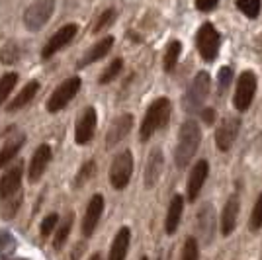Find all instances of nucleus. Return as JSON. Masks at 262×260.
I'll use <instances>...</instances> for the list:
<instances>
[{"mask_svg": "<svg viewBox=\"0 0 262 260\" xmlns=\"http://www.w3.org/2000/svg\"><path fill=\"white\" fill-rule=\"evenodd\" d=\"M202 143V131L194 119H188L184 125L180 127V135H178V143H176V151H174V163L178 168H186L194 153L198 151Z\"/></svg>", "mask_w": 262, "mask_h": 260, "instance_id": "f257e3e1", "label": "nucleus"}, {"mask_svg": "<svg viewBox=\"0 0 262 260\" xmlns=\"http://www.w3.org/2000/svg\"><path fill=\"white\" fill-rule=\"evenodd\" d=\"M170 118V100L168 98H159L149 106V110L145 112V118L141 121V131L139 137L141 141H149L153 137V133L159 127L166 125V121Z\"/></svg>", "mask_w": 262, "mask_h": 260, "instance_id": "f03ea898", "label": "nucleus"}, {"mask_svg": "<svg viewBox=\"0 0 262 260\" xmlns=\"http://www.w3.org/2000/svg\"><path fill=\"white\" fill-rule=\"evenodd\" d=\"M55 12V0H35L24 12V26L30 32H39L51 20Z\"/></svg>", "mask_w": 262, "mask_h": 260, "instance_id": "7ed1b4c3", "label": "nucleus"}, {"mask_svg": "<svg viewBox=\"0 0 262 260\" xmlns=\"http://www.w3.org/2000/svg\"><path fill=\"white\" fill-rule=\"evenodd\" d=\"M80 86H82V80H80L78 76H71V78H67L65 82H61V84L53 90L51 98L47 100V112H51V114L61 112L73 98L77 96Z\"/></svg>", "mask_w": 262, "mask_h": 260, "instance_id": "20e7f679", "label": "nucleus"}, {"mask_svg": "<svg viewBox=\"0 0 262 260\" xmlns=\"http://www.w3.org/2000/svg\"><path fill=\"white\" fill-rule=\"evenodd\" d=\"M133 174V157L131 151H121L114 157L110 166V184L116 190H123L129 184V178Z\"/></svg>", "mask_w": 262, "mask_h": 260, "instance_id": "39448f33", "label": "nucleus"}, {"mask_svg": "<svg viewBox=\"0 0 262 260\" xmlns=\"http://www.w3.org/2000/svg\"><path fill=\"white\" fill-rule=\"evenodd\" d=\"M209 94V75L206 71H200L196 78L192 80V84L188 86L184 96V110L186 112H198L202 108V104L206 102Z\"/></svg>", "mask_w": 262, "mask_h": 260, "instance_id": "423d86ee", "label": "nucleus"}, {"mask_svg": "<svg viewBox=\"0 0 262 260\" xmlns=\"http://www.w3.org/2000/svg\"><path fill=\"white\" fill-rule=\"evenodd\" d=\"M198 51L204 61H213L219 53V33L211 24H204L196 35Z\"/></svg>", "mask_w": 262, "mask_h": 260, "instance_id": "0eeeda50", "label": "nucleus"}, {"mask_svg": "<svg viewBox=\"0 0 262 260\" xmlns=\"http://www.w3.org/2000/svg\"><path fill=\"white\" fill-rule=\"evenodd\" d=\"M254 92H256V76L251 71H245L237 82V90H235V98H233L235 108L239 112H247L251 108Z\"/></svg>", "mask_w": 262, "mask_h": 260, "instance_id": "6e6552de", "label": "nucleus"}, {"mask_svg": "<svg viewBox=\"0 0 262 260\" xmlns=\"http://www.w3.org/2000/svg\"><path fill=\"white\" fill-rule=\"evenodd\" d=\"M78 32V26L77 24H67L63 26L61 30H57V32L51 35V39L47 41V45L43 47V51H41V57L43 59H49V57H53L57 51H61L63 47L71 44L73 39H75V35Z\"/></svg>", "mask_w": 262, "mask_h": 260, "instance_id": "1a4fd4ad", "label": "nucleus"}, {"mask_svg": "<svg viewBox=\"0 0 262 260\" xmlns=\"http://www.w3.org/2000/svg\"><path fill=\"white\" fill-rule=\"evenodd\" d=\"M241 129V119L235 116H229L221 121V125L215 131V143H217L219 151H229L233 143L237 139Z\"/></svg>", "mask_w": 262, "mask_h": 260, "instance_id": "9d476101", "label": "nucleus"}, {"mask_svg": "<svg viewBox=\"0 0 262 260\" xmlns=\"http://www.w3.org/2000/svg\"><path fill=\"white\" fill-rule=\"evenodd\" d=\"M22 174H24V164L18 163L16 166H10L0 178V200H8L10 196L20 192L22 186Z\"/></svg>", "mask_w": 262, "mask_h": 260, "instance_id": "9b49d317", "label": "nucleus"}, {"mask_svg": "<svg viewBox=\"0 0 262 260\" xmlns=\"http://www.w3.org/2000/svg\"><path fill=\"white\" fill-rule=\"evenodd\" d=\"M131 127H133V116L131 114H123V116L114 119L108 133H106V147L112 149L120 141H123L127 137V133L131 131Z\"/></svg>", "mask_w": 262, "mask_h": 260, "instance_id": "f8f14e48", "label": "nucleus"}, {"mask_svg": "<svg viewBox=\"0 0 262 260\" xmlns=\"http://www.w3.org/2000/svg\"><path fill=\"white\" fill-rule=\"evenodd\" d=\"M102 211H104V196L94 194L92 200L88 202L86 213H84V219H82V235L84 237H90L94 233L100 217H102Z\"/></svg>", "mask_w": 262, "mask_h": 260, "instance_id": "ddd939ff", "label": "nucleus"}, {"mask_svg": "<svg viewBox=\"0 0 262 260\" xmlns=\"http://www.w3.org/2000/svg\"><path fill=\"white\" fill-rule=\"evenodd\" d=\"M51 157H53V153H51V147H49V145H39V147L35 149L32 161H30V168H28V178H30V182H37V180L43 176L47 164L51 163Z\"/></svg>", "mask_w": 262, "mask_h": 260, "instance_id": "4468645a", "label": "nucleus"}, {"mask_svg": "<svg viewBox=\"0 0 262 260\" xmlns=\"http://www.w3.org/2000/svg\"><path fill=\"white\" fill-rule=\"evenodd\" d=\"M94 129H96V110L86 108L77 121V127H75V141H77L78 145H86V143L92 139Z\"/></svg>", "mask_w": 262, "mask_h": 260, "instance_id": "2eb2a0df", "label": "nucleus"}, {"mask_svg": "<svg viewBox=\"0 0 262 260\" xmlns=\"http://www.w3.org/2000/svg\"><path fill=\"white\" fill-rule=\"evenodd\" d=\"M208 172H209V164L206 161H198L194 164V168L190 172V178H188V200L194 202L198 196H200V190H202V186H204L206 178H208Z\"/></svg>", "mask_w": 262, "mask_h": 260, "instance_id": "dca6fc26", "label": "nucleus"}, {"mask_svg": "<svg viewBox=\"0 0 262 260\" xmlns=\"http://www.w3.org/2000/svg\"><path fill=\"white\" fill-rule=\"evenodd\" d=\"M112 47H114V37H112V35H108V37H104V39L96 41V44L88 49L86 53L82 55V59L78 61L77 69H84V67L100 61L102 57H106V55L110 53V49H112Z\"/></svg>", "mask_w": 262, "mask_h": 260, "instance_id": "f3484780", "label": "nucleus"}, {"mask_svg": "<svg viewBox=\"0 0 262 260\" xmlns=\"http://www.w3.org/2000/svg\"><path fill=\"white\" fill-rule=\"evenodd\" d=\"M163 166H164V159L163 153L159 149H153V153L149 155V161H147V166H145V188H153L157 186L161 174H163Z\"/></svg>", "mask_w": 262, "mask_h": 260, "instance_id": "a211bd4d", "label": "nucleus"}, {"mask_svg": "<svg viewBox=\"0 0 262 260\" xmlns=\"http://www.w3.org/2000/svg\"><path fill=\"white\" fill-rule=\"evenodd\" d=\"M237 215H239V200L237 196H231L221 211V233L225 237L233 233V229L237 225Z\"/></svg>", "mask_w": 262, "mask_h": 260, "instance_id": "6ab92c4d", "label": "nucleus"}, {"mask_svg": "<svg viewBox=\"0 0 262 260\" xmlns=\"http://www.w3.org/2000/svg\"><path fill=\"white\" fill-rule=\"evenodd\" d=\"M129 241H131L129 227H121L120 231H118V235L114 237L108 260H125L127 250H129Z\"/></svg>", "mask_w": 262, "mask_h": 260, "instance_id": "aec40b11", "label": "nucleus"}, {"mask_svg": "<svg viewBox=\"0 0 262 260\" xmlns=\"http://www.w3.org/2000/svg\"><path fill=\"white\" fill-rule=\"evenodd\" d=\"M39 92V82L37 80H30L26 86L16 94V98L8 104V112H18V110L26 108L28 104H32V100L35 98V94Z\"/></svg>", "mask_w": 262, "mask_h": 260, "instance_id": "412c9836", "label": "nucleus"}, {"mask_svg": "<svg viewBox=\"0 0 262 260\" xmlns=\"http://www.w3.org/2000/svg\"><path fill=\"white\" fill-rule=\"evenodd\" d=\"M213 229H215V219H213V207L204 206L200 209V215H198V231H200V237L204 243H209L213 237Z\"/></svg>", "mask_w": 262, "mask_h": 260, "instance_id": "4be33fe9", "label": "nucleus"}, {"mask_svg": "<svg viewBox=\"0 0 262 260\" xmlns=\"http://www.w3.org/2000/svg\"><path fill=\"white\" fill-rule=\"evenodd\" d=\"M182 209H184V198L182 196H174L170 206H168V213H166V221H164V229L168 235H174L178 223L182 219Z\"/></svg>", "mask_w": 262, "mask_h": 260, "instance_id": "5701e85b", "label": "nucleus"}, {"mask_svg": "<svg viewBox=\"0 0 262 260\" xmlns=\"http://www.w3.org/2000/svg\"><path fill=\"white\" fill-rule=\"evenodd\" d=\"M24 143H26V135H16V137H12L4 143V147L0 149V168L6 166L12 159H16V155L20 153Z\"/></svg>", "mask_w": 262, "mask_h": 260, "instance_id": "b1692460", "label": "nucleus"}, {"mask_svg": "<svg viewBox=\"0 0 262 260\" xmlns=\"http://www.w3.org/2000/svg\"><path fill=\"white\" fill-rule=\"evenodd\" d=\"M73 221H75V213L69 211V213L63 217L61 225L57 227V235H55V241H53V247L57 250L61 249V247L65 245V241L69 239V233H71V229H73Z\"/></svg>", "mask_w": 262, "mask_h": 260, "instance_id": "393cba45", "label": "nucleus"}, {"mask_svg": "<svg viewBox=\"0 0 262 260\" xmlns=\"http://www.w3.org/2000/svg\"><path fill=\"white\" fill-rule=\"evenodd\" d=\"M180 51H182V45L180 41H170L168 47H166V53H164V71H172L178 63V57H180Z\"/></svg>", "mask_w": 262, "mask_h": 260, "instance_id": "a878e982", "label": "nucleus"}, {"mask_svg": "<svg viewBox=\"0 0 262 260\" xmlns=\"http://www.w3.org/2000/svg\"><path fill=\"white\" fill-rule=\"evenodd\" d=\"M18 82V75L16 73H6L4 76H0V104L6 102V98L10 96V92L14 90Z\"/></svg>", "mask_w": 262, "mask_h": 260, "instance_id": "bb28decb", "label": "nucleus"}, {"mask_svg": "<svg viewBox=\"0 0 262 260\" xmlns=\"http://www.w3.org/2000/svg\"><path fill=\"white\" fill-rule=\"evenodd\" d=\"M18 57H20V47L14 44V41L4 44V47L0 49V61L4 65H14L18 61Z\"/></svg>", "mask_w": 262, "mask_h": 260, "instance_id": "cd10ccee", "label": "nucleus"}, {"mask_svg": "<svg viewBox=\"0 0 262 260\" xmlns=\"http://www.w3.org/2000/svg\"><path fill=\"white\" fill-rule=\"evenodd\" d=\"M2 202H4L2 217H4V219H12V217L16 215V211L20 209V206H22V196H20V192H18V194L10 196L8 200H2Z\"/></svg>", "mask_w": 262, "mask_h": 260, "instance_id": "c85d7f7f", "label": "nucleus"}, {"mask_svg": "<svg viewBox=\"0 0 262 260\" xmlns=\"http://www.w3.org/2000/svg\"><path fill=\"white\" fill-rule=\"evenodd\" d=\"M96 174V163L94 161H88V163H84L82 166H80V170H78L77 178H75V186L77 188H80V186H84Z\"/></svg>", "mask_w": 262, "mask_h": 260, "instance_id": "c756f323", "label": "nucleus"}, {"mask_svg": "<svg viewBox=\"0 0 262 260\" xmlns=\"http://www.w3.org/2000/svg\"><path fill=\"white\" fill-rule=\"evenodd\" d=\"M239 8L247 18H256L260 14V0H235Z\"/></svg>", "mask_w": 262, "mask_h": 260, "instance_id": "7c9ffc66", "label": "nucleus"}, {"mask_svg": "<svg viewBox=\"0 0 262 260\" xmlns=\"http://www.w3.org/2000/svg\"><path fill=\"white\" fill-rule=\"evenodd\" d=\"M121 69H123V61L121 59H114L112 63H110V67L102 73V76H100V84H108V82H112L116 76L121 73Z\"/></svg>", "mask_w": 262, "mask_h": 260, "instance_id": "2f4dec72", "label": "nucleus"}, {"mask_svg": "<svg viewBox=\"0 0 262 260\" xmlns=\"http://www.w3.org/2000/svg\"><path fill=\"white\" fill-rule=\"evenodd\" d=\"M114 20H116V10H114V8H108L106 12H102V14H100V18L96 20V24H94L92 32H94V33L104 32L108 26H112V24H114Z\"/></svg>", "mask_w": 262, "mask_h": 260, "instance_id": "473e14b6", "label": "nucleus"}, {"mask_svg": "<svg viewBox=\"0 0 262 260\" xmlns=\"http://www.w3.org/2000/svg\"><path fill=\"white\" fill-rule=\"evenodd\" d=\"M16 249V237L10 231H0V256L8 254Z\"/></svg>", "mask_w": 262, "mask_h": 260, "instance_id": "72a5a7b5", "label": "nucleus"}, {"mask_svg": "<svg viewBox=\"0 0 262 260\" xmlns=\"http://www.w3.org/2000/svg\"><path fill=\"white\" fill-rule=\"evenodd\" d=\"M251 231H258V229H262V194L258 196V200H256V204H254V207H252V215H251Z\"/></svg>", "mask_w": 262, "mask_h": 260, "instance_id": "f704fd0d", "label": "nucleus"}, {"mask_svg": "<svg viewBox=\"0 0 262 260\" xmlns=\"http://www.w3.org/2000/svg\"><path fill=\"white\" fill-rule=\"evenodd\" d=\"M57 223H59V215L57 213H49V215L45 217L43 221H41V227H39L41 237H49L55 231V227H57Z\"/></svg>", "mask_w": 262, "mask_h": 260, "instance_id": "c9c22d12", "label": "nucleus"}, {"mask_svg": "<svg viewBox=\"0 0 262 260\" xmlns=\"http://www.w3.org/2000/svg\"><path fill=\"white\" fill-rule=\"evenodd\" d=\"M182 260H198V241L194 237L186 239L184 250H182Z\"/></svg>", "mask_w": 262, "mask_h": 260, "instance_id": "e433bc0d", "label": "nucleus"}, {"mask_svg": "<svg viewBox=\"0 0 262 260\" xmlns=\"http://www.w3.org/2000/svg\"><path fill=\"white\" fill-rule=\"evenodd\" d=\"M231 78H233V71H231L229 67H223V69L219 71V88L229 86Z\"/></svg>", "mask_w": 262, "mask_h": 260, "instance_id": "4c0bfd02", "label": "nucleus"}, {"mask_svg": "<svg viewBox=\"0 0 262 260\" xmlns=\"http://www.w3.org/2000/svg\"><path fill=\"white\" fill-rule=\"evenodd\" d=\"M219 0H196V8L202 12H209L217 6Z\"/></svg>", "mask_w": 262, "mask_h": 260, "instance_id": "58836bf2", "label": "nucleus"}, {"mask_svg": "<svg viewBox=\"0 0 262 260\" xmlns=\"http://www.w3.org/2000/svg\"><path fill=\"white\" fill-rule=\"evenodd\" d=\"M202 118H204V121H206V123H208V125H211V123H213V121H215V110H204V112H202Z\"/></svg>", "mask_w": 262, "mask_h": 260, "instance_id": "ea45409f", "label": "nucleus"}, {"mask_svg": "<svg viewBox=\"0 0 262 260\" xmlns=\"http://www.w3.org/2000/svg\"><path fill=\"white\" fill-rule=\"evenodd\" d=\"M90 260H102V256H100L98 252H96V254H94V256H92V258H90Z\"/></svg>", "mask_w": 262, "mask_h": 260, "instance_id": "a19ab883", "label": "nucleus"}, {"mask_svg": "<svg viewBox=\"0 0 262 260\" xmlns=\"http://www.w3.org/2000/svg\"><path fill=\"white\" fill-rule=\"evenodd\" d=\"M0 260H8V258H6V256H0Z\"/></svg>", "mask_w": 262, "mask_h": 260, "instance_id": "79ce46f5", "label": "nucleus"}, {"mask_svg": "<svg viewBox=\"0 0 262 260\" xmlns=\"http://www.w3.org/2000/svg\"><path fill=\"white\" fill-rule=\"evenodd\" d=\"M141 260H147V258H141Z\"/></svg>", "mask_w": 262, "mask_h": 260, "instance_id": "37998d69", "label": "nucleus"}]
</instances>
